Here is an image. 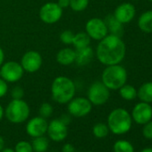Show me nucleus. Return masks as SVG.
I'll list each match as a JSON object with an SVG mask.
<instances>
[{"mask_svg": "<svg viewBox=\"0 0 152 152\" xmlns=\"http://www.w3.org/2000/svg\"><path fill=\"white\" fill-rule=\"evenodd\" d=\"M126 54V47L121 37L107 34L99 43L96 50L97 58L105 65L120 64Z\"/></svg>", "mask_w": 152, "mask_h": 152, "instance_id": "nucleus-1", "label": "nucleus"}, {"mask_svg": "<svg viewBox=\"0 0 152 152\" xmlns=\"http://www.w3.org/2000/svg\"><path fill=\"white\" fill-rule=\"evenodd\" d=\"M132 124L131 114L124 108L118 107L112 110L107 116V126L109 131L115 135L128 132Z\"/></svg>", "mask_w": 152, "mask_h": 152, "instance_id": "nucleus-2", "label": "nucleus"}, {"mask_svg": "<svg viewBox=\"0 0 152 152\" xmlns=\"http://www.w3.org/2000/svg\"><path fill=\"white\" fill-rule=\"evenodd\" d=\"M74 83L64 76L56 77L51 86V93L53 99L59 104L68 103L75 95Z\"/></svg>", "mask_w": 152, "mask_h": 152, "instance_id": "nucleus-3", "label": "nucleus"}, {"mask_svg": "<svg viewBox=\"0 0 152 152\" xmlns=\"http://www.w3.org/2000/svg\"><path fill=\"white\" fill-rule=\"evenodd\" d=\"M127 72L124 67L118 64L107 65L102 72V83L112 91L119 90L127 82Z\"/></svg>", "mask_w": 152, "mask_h": 152, "instance_id": "nucleus-4", "label": "nucleus"}, {"mask_svg": "<svg viewBox=\"0 0 152 152\" xmlns=\"http://www.w3.org/2000/svg\"><path fill=\"white\" fill-rule=\"evenodd\" d=\"M30 107L23 99H13L7 107L5 115L13 124H22L30 116Z\"/></svg>", "mask_w": 152, "mask_h": 152, "instance_id": "nucleus-5", "label": "nucleus"}, {"mask_svg": "<svg viewBox=\"0 0 152 152\" xmlns=\"http://www.w3.org/2000/svg\"><path fill=\"white\" fill-rule=\"evenodd\" d=\"M110 90L102 83L95 82L88 91V99L92 105L101 106L107 103L110 97Z\"/></svg>", "mask_w": 152, "mask_h": 152, "instance_id": "nucleus-6", "label": "nucleus"}, {"mask_svg": "<svg viewBox=\"0 0 152 152\" xmlns=\"http://www.w3.org/2000/svg\"><path fill=\"white\" fill-rule=\"evenodd\" d=\"M92 104L86 98H75L68 102V112L74 117H83L91 113Z\"/></svg>", "mask_w": 152, "mask_h": 152, "instance_id": "nucleus-7", "label": "nucleus"}, {"mask_svg": "<svg viewBox=\"0 0 152 152\" xmlns=\"http://www.w3.org/2000/svg\"><path fill=\"white\" fill-rule=\"evenodd\" d=\"M23 68L21 64L10 61L2 65L0 70V76L8 83L18 82L23 75Z\"/></svg>", "mask_w": 152, "mask_h": 152, "instance_id": "nucleus-8", "label": "nucleus"}, {"mask_svg": "<svg viewBox=\"0 0 152 152\" xmlns=\"http://www.w3.org/2000/svg\"><path fill=\"white\" fill-rule=\"evenodd\" d=\"M63 15V9L57 3H47L39 10V17L42 22L52 24L60 20Z\"/></svg>", "mask_w": 152, "mask_h": 152, "instance_id": "nucleus-9", "label": "nucleus"}, {"mask_svg": "<svg viewBox=\"0 0 152 152\" xmlns=\"http://www.w3.org/2000/svg\"><path fill=\"white\" fill-rule=\"evenodd\" d=\"M86 33L90 38L95 40H101L108 34L107 27L104 20L99 18H92L86 23Z\"/></svg>", "mask_w": 152, "mask_h": 152, "instance_id": "nucleus-10", "label": "nucleus"}, {"mask_svg": "<svg viewBox=\"0 0 152 152\" xmlns=\"http://www.w3.org/2000/svg\"><path fill=\"white\" fill-rule=\"evenodd\" d=\"M47 133L51 140L61 142L64 140L68 135V127L59 118L53 119L48 125Z\"/></svg>", "mask_w": 152, "mask_h": 152, "instance_id": "nucleus-11", "label": "nucleus"}, {"mask_svg": "<svg viewBox=\"0 0 152 152\" xmlns=\"http://www.w3.org/2000/svg\"><path fill=\"white\" fill-rule=\"evenodd\" d=\"M132 118L138 124H145L152 119V107L149 103L139 102L132 111Z\"/></svg>", "mask_w": 152, "mask_h": 152, "instance_id": "nucleus-12", "label": "nucleus"}, {"mask_svg": "<svg viewBox=\"0 0 152 152\" xmlns=\"http://www.w3.org/2000/svg\"><path fill=\"white\" fill-rule=\"evenodd\" d=\"M48 123L46 118L41 116H36L30 119L26 124V133L31 138H36L39 136H44L48 131Z\"/></svg>", "mask_w": 152, "mask_h": 152, "instance_id": "nucleus-13", "label": "nucleus"}, {"mask_svg": "<svg viewBox=\"0 0 152 152\" xmlns=\"http://www.w3.org/2000/svg\"><path fill=\"white\" fill-rule=\"evenodd\" d=\"M42 64V58L39 53L37 51H28L26 52L21 61V65L23 70L28 72H37Z\"/></svg>", "mask_w": 152, "mask_h": 152, "instance_id": "nucleus-14", "label": "nucleus"}, {"mask_svg": "<svg viewBox=\"0 0 152 152\" xmlns=\"http://www.w3.org/2000/svg\"><path fill=\"white\" fill-rule=\"evenodd\" d=\"M136 15L135 7L131 3H123L119 5L114 13V16L121 23L126 24L131 23Z\"/></svg>", "mask_w": 152, "mask_h": 152, "instance_id": "nucleus-15", "label": "nucleus"}, {"mask_svg": "<svg viewBox=\"0 0 152 152\" xmlns=\"http://www.w3.org/2000/svg\"><path fill=\"white\" fill-rule=\"evenodd\" d=\"M93 49L90 46L83 48H76L74 62L78 66H84L91 63L93 58Z\"/></svg>", "mask_w": 152, "mask_h": 152, "instance_id": "nucleus-16", "label": "nucleus"}, {"mask_svg": "<svg viewBox=\"0 0 152 152\" xmlns=\"http://www.w3.org/2000/svg\"><path fill=\"white\" fill-rule=\"evenodd\" d=\"M108 32H110V34L121 37L123 35L124 32V24L121 23L118 20H116V18L114 16V15H108L105 20H104Z\"/></svg>", "mask_w": 152, "mask_h": 152, "instance_id": "nucleus-17", "label": "nucleus"}, {"mask_svg": "<svg viewBox=\"0 0 152 152\" xmlns=\"http://www.w3.org/2000/svg\"><path fill=\"white\" fill-rule=\"evenodd\" d=\"M138 27L144 33H152V10H148L140 15Z\"/></svg>", "mask_w": 152, "mask_h": 152, "instance_id": "nucleus-18", "label": "nucleus"}, {"mask_svg": "<svg viewBox=\"0 0 152 152\" xmlns=\"http://www.w3.org/2000/svg\"><path fill=\"white\" fill-rule=\"evenodd\" d=\"M75 60V50L66 48L61 49L56 55V61L63 65H69Z\"/></svg>", "mask_w": 152, "mask_h": 152, "instance_id": "nucleus-19", "label": "nucleus"}, {"mask_svg": "<svg viewBox=\"0 0 152 152\" xmlns=\"http://www.w3.org/2000/svg\"><path fill=\"white\" fill-rule=\"evenodd\" d=\"M137 97L142 102L152 103V82H147L137 90Z\"/></svg>", "mask_w": 152, "mask_h": 152, "instance_id": "nucleus-20", "label": "nucleus"}, {"mask_svg": "<svg viewBox=\"0 0 152 152\" xmlns=\"http://www.w3.org/2000/svg\"><path fill=\"white\" fill-rule=\"evenodd\" d=\"M32 149L35 152H47L49 147V140L45 136L33 138L31 142Z\"/></svg>", "mask_w": 152, "mask_h": 152, "instance_id": "nucleus-21", "label": "nucleus"}, {"mask_svg": "<svg viewBox=\"0 0 152 152\" xmlns=\"http://www.w3.org/2000/svg\"><path fill=\"white\" fill-rule=\"evenodd\" d=\"M91 43V38L86 32H80L75 34L72 39V45L75 47V48H83L90 46Z\"/></svg>", "mask_w": 152, "mask_h": 152, "instance_id": "nucleus-22", "label": "nucleus"}, {"mask_svg": "<svg viewBox=\"0 0 152 152\" xmlns=\"http://www.w3.org/2000/svg\"><path fill=\"white\" fill-rule=\"evenodd\" d=\"M119 94L124 100H133L137 98V90L130 84H124L119 89Z\"/></svg>", "mask_w": 152, "mask_h": 152, "instance_id": "nucleus-23", "label": "nucleus"}, {"mask_svg": "<svg viewBox=\"0 0 152 152\" xmlns=\"http://www.w3.org/2000/svg\"><path fill=\"white\" fill-rule=\"evenodd\" d=\"M113 149L114 152H134L133 145L125 140H119L115 141Z\"/></svg>", "mask_w": 152, "mask_h": 152, "instance_id": "nucleus-24", "label": "nucleus"}, {"mask_svg": "<svg viewBox=\"0 0 152 152\" xmlns=\"http://www.w3.org/2000/svg\"><path fill=\"white\" fill-rule=\"evenodd\" d=\"M93 135L98 139H103L107 137L109 133V128L107 124L104 123H98L92 128Z\"/></svg>", "mask_w": 152, "mask_h": 152, "instance_id": "nucleus-25", "label": "nucleus"}, {"mask_svg": "<svg viewBox=\"0 0 152 152\" xmlns=\"http://www.w3.org/2000/svg\"><path fill=\"white\" fill-rule=\"evenodd\" d=\"M89 0H70V7L75 12H82L87 8Z\"/></svg>", "mask_w": 152, "mask_h": 152, "instance_id": "nucleus-26", "label": "nucleus"}, {"mask_svg": "<svg viewBox=\"0 0 152 152\" xmlns=\"http://www.w3.org/2000/svg\"><path fill=\"white\" fill-rule=\"evenodd\" d=\"M15 152H32V146L31 143H30L27 140H20L16 143L15 148Z\"/></svg>", "mask_w": 152, "mask_h": 152, "instance_id": "nucleus-27", "label": "nucleus"}, {"mask_svg": "<svg viewBox=\"0 0 152 152\" xmlns=\"http://www.w3.org/2000/svg\"><path fill=\"white\" fill-rule=\"evenodd\" d=\"M53 114V107L49 103H43L39 107V115L43 118H48Z\"/></svg>", "mask_w": 152, "mask_h": 152, "instance_id": "nucleus-28", "label": "nucleus"}, {"mask_svg": "<svg viewBox=\"0 0 152 152\" xmlns=\"http://www.w3.org/2000/svg\"><path fill=\"white\" fill-rule=\"evenodd\" d=\"M73 37H74V34L72 33V31L67 30V31H64L61 33L60 35V39L61 41L64 43V44H66V45H70L72 43V39H73Z\"/></svg>", "mask_w": 152, "mask_h": 152, "instance_id": "nucleus-29", "label": "nucleus"}, {"mask_svg": "<svg viewBox=\"0 0 152 152\" xmlns=\"http://www.w3.org/2000/svg\"><path fill=\"white\" fill-rule=\"evenodd\" d=\"M143 129H142V134L146 139L152 140V121L150 120L149 122L143 124Z\"/></svg>", "mask_w": 152, "mask_h": 152, "instance_id": "nucleus-30", "label": "nucleus"}, {"mask_svg": "<svg viewBox=\"0 0 152 152\" xmlns=\"http://www.w3.org/2000/svg\"><path fill=\"white\" fill-rule=\"evenodd\" d=\"M23 95H24V91L20 86L15 87L11 91V96L13 99H22Z\"/></svg>", "mask_w": 152, "mask_h": 152, "instance_id": "nucleus-31", "label": "nucleus"}, {"mask_svg": "<svg viewBox=\"0 0 152 152\" xmlns=\"http://www.w3.org/2000/svg\"><path fill=\"white\" fill-rule=\"evenodd\" d=\"M7 91H8V87L7 82L3 79H0V98L6 96Z\"/></svg>", "mask_w": 152, "mask_h": 152, "instance_id": "nucleus-32", "label": "nucleus"}, {"mask_svg": "<svg viewBox=\"0 0 152 152\" xmlns=\"http://www.w3.org/2000/svg\"><path fill=\"white\" fill-rule=\"evenodd\" d=\"M62 152H75V148L71 143H65L62 148Z\"/></svg>", "mask_w": 152, "mask_h": 152, "instance_id": "nucleus-33", "label": "nucleus"}, {"mask_svg": "<svg viewBox=\"0 0 152 152\" xmlns=\"http://www.w3.org/2000/svg\"><path fill=\"white\" fill-rule=\"evenodd\" d=\"M64 124H66L67 126L70 124L71 121H72V118H71V115H63L60 118H59Z\"/></svg>", "mask_w": 152, "mask_h": 152, "instance_id": "nucleus-34", "label": "nucleus"}, {"mask_svg": "<svg viewBox=\"0 0 152 152\" xmlns=\"http://www.w3.org/2000/svg\"><path fill=\"white\" fill-rule=\"evenodd\" d=\"M57 4L62 9H64V8L70 7V0H58Z\"/></svg>", "mask_w": 152, "mask_h": 152, "instance_id": "nucleus-35", "label": "nucleus"}, {"mask_svg": "<svg viewBox=\"0 0 152 152\" xmlns=\"http://www.w3.org/2000/svg\"><path fill=\"white\" fill-rule=\"evenodd\" d=\"M4 59H5V54H4L3 49L0 48V66L2 65V64L4 62Z\"/></svg>", "mask_w": 152, "mask_h": 152, "instance_id": "nucleus-36", "label": "nucleus"}, {"mask_svg": "<svg viewBox=\"0 0 152 152\" xmlns=\"http://www.w3.org/2000/svg\"><path fill=\"white\" fill-rule=\"evenodd\" d=\"M4 148H5V140L1 135H0V152L3 150Z\"/></svg>", "mask_w": 152, "mask_h": 152, "instance_id": "nucleus-37", "label": "nucleus"}, {"mask_svg": "<svg viewBox=\"0 0 152 152\" xmlns=\"http://www.w3.org/2000/svg\"><path fill=\"white\" fill-rule=\"evenodd\" d=\"M5 115V111H4V108L3 107L0 105V122H1V120L3 119V116Z\"/></svg>", "mask_w": 152, "mask_h": 152, "instance_id": "nucleus-38", "label": "nucleus"}, {"mask_svg": "<svg viewBox=\"0 0 152 152\" xmlns=\"http://www.w3.org/2000/svg\"><path fill=\"white\" fill-rule=\"evenodd\" d=\"M1 152H15V151L14 148H4Z\"/></svg>", "mask_w": 152, "mask_h": 152, "instance_id": "nucleus-39", "label": "nucleus"}, {"mask_svg": "<svg viewBox=\"0 0 152 152\" xmlns=\"http://www.w3.org/2000/svg\"><path fill=\"white\" fill-rule=\"evenodd\" d=\"M140 152H152V148H143Z\"/></svg>", "mask_w": 152, "mask_h": 152, "instance_id": "nucleus-40", "label": "nucleus"}, {"mask_svg": "<svg viewBox=\"0 0 152 152\" xmlns=\"http://www.w3.org/2000/svg\"><path fill=\"white\" fill-rule=\"evenodd\" d=\"M148 1H149V2H151V3H152V0H148Z\"/></svg>", "mask_w": 152, "mask_h": 152, "instance_id": "nucleus-41", "label": "nucleus"}, {"mask_svg": "<svg viewBox=\"0 0 152 152\" xmlns=\"http://www.w3.org/2000/svg\"><path fill=\"white\" fill-rule=\"evenodd\" d=\"M86 152H95V151H86Z\"/></svg>", "mask_w": 152, "mask_h": 152, "instance_id": "nucleus-42", "label": "nucleus"}, {"mask_svg": "<svg viewBox=\"0 0 152 152\" xmlns=\"http://www.w3.org/2000/svg\"><path fill=\"white\" fill-rule=\"evenodd\" d=\"M132 1H137V0H132Z\"/></svg>", "mask_w": 152, "mask_h": 152, "instance_id": "nucleus-43", "label": "nucleus"}, {"mask_svg": "<svg viewBox=\"0 0 152 152\" xmlns=\"http://www.w3.org/2000/svg\"><path fill=\"white\" fill-rule=\"evenodd\" d=\"M32 152H35V151H32Z\"/></svg>", "mask_w": 152, "mask_h": 152, "instance_id": "nucleus-44", "label": "nucleus"}]
</instances>
